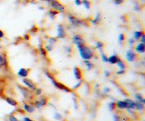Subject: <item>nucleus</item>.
<instances>
[{"mask_svg": "<svg viewBox=\"0 0 145 121\" xmlns=\"http://www.w3.org/2000/svg\"><path fill=\"white\" fill-rule=\"evenodd\" d=\"M22 81H23V83L24 84H25L27 87L29 88H31V89H32V90H35V89H36V86H35V84H34L33 81H31L30 79L23 78V79Z\"/></svg>", "mask_w": 145, "mask_h": 121, "instance_id": "nucleus-7", "label": "nucleus"}, {"mask_svg": "<svg viewBox=\"0 0 145 121\" xmlns=\"http://www.w3.org/2000/svg\"><path fill=\"white\" fill-rule=\"evenodd\" d=\"M84 64L85 65H86V69L88 70H91L93 68V67H94V65L92 64V63L90 60H84Z\"/></svg>", "mask_w": 145, "mask_h": 121, "instance_id": "nucleus-21", "label": "nucleus"}, {"mask_svg": "<svg viewBox=\"0 0 145 121\" xmlns=\"http://www.w3.org/2000/svg\"><path fill=\"white\" fill-rule=\"evenodd\" d=\"M5 101L7 102V103H8L9 104H10L11 106H13V107H15L17 106V102L13 99L12 98H10V97H7V98H6L5 99Z\"/></svg>", "mask_w": 145, "mask_h": 121, "instance_id": "nucleus-15", "label": "nucleus"}, {"mask_svg": "<svg viewBox=\"0 0 145 121\" xmlns=\"http://www.w3.org/2000/svg\"><path fill=\"white\" fill-rule=\"evenodd\" d=\"M110 75V73L109 71H105V72H104V75H105L106 77H108Z\"/></svg>", "mask_w": 145, "mask_h": 121, "instance_id": "nucleus-42", "label": "nucleus"}, {"mask_svg": "<svg viewBox=\"0 0 145 121\" xmlns=\"http://www.w3.org/2000/svg\"><path fill=\"white\" fill-rule=\"evenodd\" d=\"M142 34H143L142 31H136L134 32V39H135L136 41H138V40L140 39Z\"/></svg>", "mask_w": 145, "mask_h": 121, "instance_id": "nucleus-20", "label": "nucleus"}, {"mask_svg": "<svg viewBox=\"0 0 145 121\" xmlns=\"http://www.w3.org/2000/svg\"><path fill=\"white\" fill-rule=\"evenodd\" d=\"M73 44H75L76 46L85 44L84 39H83L78 34H75V35H74V36H73Z\"/></svg>", "mask_w": 145, "mask_h": 121, "instance_id": "nucleus-4", "label": "nucleus"}, {"mask_svg": "<svg viewBox=\"0 0 145 121\" xmlns=\"http://www.w3.org/2000/svg\"><path fill=\"white\" fill-rule=\"evenodd\" d=\"M23 121H33V120H31V119H30V118H28V117H24Z\"/></svg>", "mask_w": 145, "mask_h": 121, "instance_id": "nucleus-44", "label": "nucleus"}, {"mask_svg": "<svg viewBox=\"0 0 145 121\" xmlns=\"http://www.w3.org/2000/svg\"><path fill=\"white\" fill-rule=\"evenodd\" d=\"M55 118L56 119V120H61L62 119V115H61L60 113H58V112H56L55 114Z\"/></svg>", "mask_w": 145, "mask_h": 121, "instance_id": "nucleus-31", "label": "nucleus"}, {"mask_svg": "<svg viewBox=\"0 0 145 121\" xmlns=\"http://www.w3.org/2000/svg\"><path fill=\"white\" fill-rule=\"evenodd\" d=\"M7 65V61L6 57L2 54H0V65L2 67H5Z\"/></svg>", "mask_w": 145, "mask_h": 121, "instance_id": "nucleus-14", "label": "nucleus"}, {"mask_svg": "<svg viewBox=\"0 0 145 121\" xmlns=\"http://www.w3.org/2000/svg\"><path fill=\"white\" fill-rule=\"evenodd\" d=\"M136 99H137V101L138 102H141V103H142V104H144L145 103V100L142 97V96L141 95V94H136Z\"/></svg>", "mask_w": 145, "mask_h": 121, "instance_id": "nucleus-25", "label": "nucleus"}, {"mask_svg": "<svg viewBox=\"0 0 145 121\" xmlns=\"http://www.w3.org/2000/svg\"><path fill=\"white\" fill-rule=\"evenodd\" d=\"M75 1V4L78 6H80L81 5V0H74Z\"/></svg>", "mask_w": 145, "mask_h": 121, "instance_id": "nucleus-37", "label": "nucleus"}, {"mask_svg": "<svg viewBox=\"0 0 145 121\" xmlns=\"http://www.w3.org/2000/svg\"><path fill=\"white\" fill-rule=\"evenodd\" d=\"M47 2H49V4L51 5L53 10L56 11V12H64L65 10V6L60 3L59 1L57 0H45Z\"/></svg>", "mask_w": 145, "mask_h": 121, "instance_id": "nucleus-2", "label": "nucleus"}, {"mask_svg": "<svg viewBox=\"0 0 145 121\" xmlns=\"http://www.w3.org/2000/svg\"><path fill=\"white\" fill-rule=\"evenodd\" d=\"M119 60H120V58L116 54H112L111 56H110L109 57H108V62L110 64H112V65L116 64Z\"/></svg>", "mask_w": 145, "mask_h": 121, "instance_id": "nucleus-10", "label": "nucleus"}, {"mask_svg": "<svg viewBox=\"0 0 145 121\" xmlns=\"http://www.w3.org/2000/svg\"><path fill=\"white\" fill-rule=\"evenodd\" d=\"M101 57H102V59L103 62H104V63H107V62H108V57H107V56H106L104 54L102 53Z\"/></svg>", "mask_w": 145, "mask_h": 121, "instance_id": "nucleus-33", "label": "nucleus"}, {"mask_svg": "<svg viewBox=\"0 0 145 121\" xmlns=\"http://www.w3.org/2000/svg\"><path fill=\"white\" fill-rule=\"evenodd\" d=\"M115 106H116V104H115V102H110V103L108 104V107H109V110H110V111L113 110L115 108Z\"/></svg>", "mask_w": 145, "mask_h": 121, "instance_id": "nucleus-27", "label": "nucleus"}, {"mask_svg": "<svg viewBox=\"0 0 145 121\" xmlns=\"http://www.w3.org/2000/svg\"><path fill=\"white\" fill-rule=\"evenodd\" d=\"M140 40H141V43L145 44V35L144 33H143L142 35H141V38H140Z\"/></svg>", "mask_w": 145, "mask_h": 121, "instance_id": "nucleus-34", "label": "nucleus"}, {"mask_svg": "<svg viewBox=\"0 0 145 121\" xmlns=\"http://www.w3.org/2000/svg\"><path fill=\"white\" fill-rule=\"evenodd\" d=\"M9 121H18V120L14 116V115H10L9 117Z\"/></svg>", "mask_w": 145, "mask_h": 121, "instance_id": "nucleus-36", "label": "nucleus"}, {"mask_svg": "<svg viewBox=\"0 0 145 121\" xmlns=\"http://www.w3.org/2000/svg\"><path fill=\"white\" fill-rule=\"evenodd\" d=\"M135 51L136 52L139 54L144 53L145 52V44L140 43V44H136V46L135 47Z\"/></svg>", "mask_w": 145, "mask_h": 121, "instance_id": "nucleus-11", "label": "nucleus"}, {"mask_svg": "<svg viewBox=\"0 0 145 121\" xmlns=\"http://www.w3.org/2000/svg\"><path fill=\"white\" fill-rule=\"evenodd\" d=\"M3 37H4V32L2 30H0V39H2Z\"/></svg>", "mask_w": 145, "mask_h": 121, "instance_id": "nucleus-40", "label": "nucleus"}, {"mask_svg": "<svg viewBox=\"0 0 145 121\" xmlns=\"http://www.w3.org/2000/svg\"><path fill=\"white\" fill-rule=\"evenodd\" d=\"M117 108L121 110H124V109H128V104L126 101H118L116 104Z\"/></svg>", "mask_w": 145, "mask_h": 121, "instance_id": "nucleus-13", "label": "nucleus"}, {"mask_svg": "<svg viewBox=\"0 0 145 121\" xmlns=\"http://www.w3.org/2000/svg\"><path fill=\"white\" fill-rule=\"evenodd\" d=\"M81 83V81H79V82L77 83V85H76V86H75L73 87V88H74V89H75V88H77L78 87V86H80Z\"/></svg>", "mask_w": 145, "mask_h": 121, "instance_id": "nucleus-43", "label": "nucleus"}, {"mask_svg": "<svg viewBox=\"0 0 145 121\" xmlns=\"http://www.w3.org/2000/svg\"><path fill=\"white\" fill-rule=\"evenodd\" d=\"M100 20H101L100 15H99V13H97V15L95 16L94 19L91 20V23H92L93 25H97L100 22Z\"/></svg>", "mask_w": 145, "mask_h": 121, "instance_id": "nucleus-18", "label": "nucleus"}, {"mask_svg": "<svg viewBox=\"0 0 145 121\" xmlns=\"http://www.w3.org/2000/svg\"><path fill=\"white\" fill-rule=\"evenodd\" d=\"M47 99L46 98H44V97H42L41 99H39L38 101L37 102H36L34 104H35V106L36 108H42V107L45 106L46 104H47Z\"/></svg>", "mask_w": 145, "mask_h": 121, "instance_id": "nucleus-8", "label": "nucleus"}, {"mask_svg": "<svg viewBox=\"0 0 145 121\" xmlns=\"http://www.w3.org/2000/svg\"><path fill=\"white\" fill-rule=\"evenodd\" d=\"M103 47H104V44L101 41H97L96 43V48L98 49L102 53V50H103Z\"/></svg>", "mask_w": 145, "mask_h": 121, "instance_id": "nucleus-24", "label": "nucleus"}, {"mask_svg": "<svg viewBox=\"0 0 145 121\" xmlns=\"http://www.w3.org/2000/svg\"><path fill=\"white\" fill-rule=\"evenodd\" d=\"M124 72H125V70H120L119 71H117V73H116V74H117V75H122V74H123V73H124Z\"/></svg>", "mask_w": 145, "mask_h": 121, "instance_id": "nucleus-39", "label": "nucleus"}, {"mask_svg": "<svg viewBox=\"0 0 145 121\" xmlns=\"http://www.w3.org/2000/svg\"><path fill=\"white\" fill-rule=\"evenodd\" d=\"M116 64H117V65L118 66V68H120V70H125V69H126V64H125V63L123 61H122V60L120 59Z\"/></svg>", "mask_w": 145, "mask_h": 121, "instance_id": "nucleus-22", "label": "nucleus"}, {"mask_svg": "<svg viewBox=\"0 0 145 121\" xmlns=\"http://www.w3.org/2000/svg\"><path fill=\"white\" fill-rule=\"evenodd\" d=\"M52 49H53V46L51 45V44H48L47 45L46 47H45V50L47 51V52H50L52 50Z\"/></svg>", "mask_w": 145, "mask_h": 121, "instance_id": "nucleus-30", "label": "nucleus"}, {"mask_svg": "<svg viewBox=\"0 0 145 121\" xmlns=\"http://www.w3.org/2000/svg\"><path fill=\"white\" fill-rule=\"evenodd\" d=\"M2 68V66H1V65H0V68Z\"/></svg>", "mask_w": 145, "mask_h": 121, "instance_id": "nucleus-46", "label": "nucleus"}, {"mask_svg": "<svg viewBox=\"0 0 145 121\" xmlns=\"http://www.w3.org/2000/svg\"><path fill=\"white\" fill-rule=\"evenodd\" d=\"M123 2V0H114V3H115V5H121Z\"/></svg>", "mask_w": 145, "mask_h": 121, "instance_id": "nucleus-35", "label": "nucleus"}, {"mask_svg": "<svg viewBox=\"0 0 145 121\" xmlns=\"http://www.w3.org/2000/svg\"><path fill=\"white\" fill-rule=\"evenodd\" d=\"M36 94H37L38 95L41 94V93H42V89H40V88H38V89H36Z\"/></svg>", "mask_w": 145, "mask_h": 121, "instance_id": "nucleus-41", "label": "nucleus"}, {"mask_svg": "<svg viewBox=\"0 0 145 121\" xmlns=\"http://www.w3.org/2000/svg\"><path fill=\"white\" fill-rule=\"evenodd\" d=\"M81 4L84 5V7L86 10H90V8H91V2H90L89 0H82Z\"/></svg>", "mask_w": 145, "mask_h": 121, "instance_id": "nucleus-17", "label": "nucleus"}, {"mask_svg": "<svg viewBox=\"0 0 145 121\" xmlns=\"http://www.w3.org/2000/svg\"><path fill=\"white\" fill-rule=\"evenodd\" d=\"M104 91L105 92H109L110 90V88H108V87H106V88H104Z\"/></svg>", "mask_w": 145, "mask_h": 121, "instance_id": "nucleus-45", "label": "nucleus"}, {"mask_svg": "<svg viewBox=\"0 0 145 121\" xmlns=\"http://www.w3.org/2000/svg\"><path fill=\"white\" fill-rule=\"evenodd\" d=\"M73 74H74V76L77 80H80L82 78L81 71L80 68L78 67H77V66L73 68Z\"/></svg>", "mask_w": 145, "mask_h": 121, "instance_id": "nucleus-12", "label": "nucleus"}, {"mask_svg": "<svg viewBox=\"0 0 145 121\" xmlns=\"http://www.w3.org/2000/svg\"><path fill=\"white\" fill-rule=\"evenodd\" d=\"M135 108L138 110H142L144 109V104L137 101L135 102Z\"/></svg>", "mask_w": 145, "mask_h": 121, "instance_id": "nucleus-23", "label": "nucleus"}, {"mask_svg": "<svg viewBox=\"0 0 145 121\" xmlns=\"http://www.w3.org/2000/svg\"><path fill=\"white\" fill-rule=\"evenodd\" d=\"M125 40V35L124 34H120L118 35V41L120 42H123Z\"/></svg>", "mask_w": 145, "mask_h": 121, "instance_id": "nucleus-28", "label": "nucleus"}, {"mask_svg": "<svg viewBox=\"0 0 145 121\" xmlns=\"http://www.w3.org/2000/svg\"><path fill=\"white\" fill-rule=\"evenodd\" d=\"M128 42H129V44L130 45H133L134 44V39H128Z\"/></svg>", "mask_w": 145, "mask_h": 121, "instance_id": "nucleus-38", "label": "nucleus"}, {"mask_svg": "<svg viewBox=\"0 0 145 121\" xmlns=\"http://www.w3.org/2000/svg\"><path fill=\"white\" fill-rule=\"evenodd\" d=\"M66 36V32L62 25H57V36L58 39H64Z\"/></svg>", "mask_w": 145, "mask_h": 121, "instance_id": "nucleus-5", "label": "nucleus"}, {"mask_svg": "<svg viewBox=\"0 0 145 121\" xmlns=\"http://www.w3.org/2000/svg\"><path fill=\"white\" fill-rule=\"evenodd\" d=\"M57 41V39H55V38H50L49 39V44H51L52 45L53 44H55Z\"/></svg>", "mask_w": 145, "mask_h": 121, "instance_id": "nucleus-32", "label": "nucleus"}, {"mask_svg": "<svg viewBox=\"0 0 145 121\" xmlns=\"http://www.w3.org/2000/svg\"><path fill=\"white\" fill-rule=\"evenodd\" d=\"M126 102L127 104H128V109H134V108H135V102H134L133 100L127 99Z\"/></svg>", "mask_w": 145, "mask_h": 121, "instance_id": "nucleus-16", "label": "nucleus"}, {"mask_svg": "<svg viewBox=\"0 0 145 121\" xmlns=\"http://www.w3.org/2000/svg\"><path fill=\"white\" fill-rule=\"evenodd\" d=\"M81 57L84 60H91L94 57V52L89 47L85 45V44L77 46Z\"/></svg>", "mask_w": 145, "mask_h": 121, "instance_id": "nucleus-1", "label": "nucleus"}, {"mask_svg": "<svg viewBox=\"0 0 145 121\" xmlns=\"http://www.w3.org/2000/svg\"><path fill=\"white\" fill-rule=\"evenodd\" d=\"M39 51H40V53H41V54H42V56H44V57H46V56H47V51H46L44 49L41 47V48L39 49Z\"/></svg>", "mask_w": 145, "mask_h": 121, "instance_id": "nucleus-29", "label": "nucleus"}, {"mask_svg": "<svg viewBox=\"0 0 145 121\" xmlns=\"http://www.w3.org/2000/svg\"><path fill=\"white\" fill-rule=\"evenodd\" d=\"M57 14V12L56 11H55V10H50L49 11V17L51 18V19H54L55 18V17L56 16V15Z\"/></svg>", "mask_w": 145, "mask_h": 121, "instance_id": "nucleus-26", "label": "nucleus"}, {"mask_svg": "<svg viewBox=\"0 0 145 121\" xmlns=\"http://www.w3.org/2000/svg\"><path fill=\"white\" fill-rule=\"evenodd\" d=\"M126 57L127 60L130 63H132L135 60V58H136V54L135 52L131 50V49H129L126 52Z\"/></svg>", "mask_w": 145, "mask_h": 121, "instance_id": "nucleus-6", "label": "nucleus"}, {"mask_svg": "<svg viewBox=\"0 0 145 121\" xmlns=\"http://www.w3.org/2000/svg\"><path fill=\"white\" fill-rule=\"evenodd\" d=\"M68 20L71 23V25L75 26H75H79V25L82 24V21L80 19H78V18H76L75 16L72 15V14H69L68 15Z\"/></svg>", "mask_w": 145, "mask_h": 121, "instance_id": "nucleus-3", "label": "nucleus"}, {"mask_svg": "<svg viewBox=\"0 0 145 121\" xmlns=\"http://www.w3.org/2000/svg\"><path fill=\"white\" fill-rule=\"evenodd\" d=\"M28 73H29V70L26 68H20L18 72V75L19 77L21 78H26L28 76Z\"/></svg>", "mask_w": 145, "mask_h": 121, "instance_id": "nucleus-9", "label": "nucleus"}, {"mask_svg": "<svg viewBox=\"0 0 145 121\" xmlns=\"http://www.w3.org/2000/svg\"><path fill=\"white\" fill-rule=\"evenodd\" d=\"M24 110L27 112H29V113H32L34 111V107H33L31 105H28V104H24L23 105Z\"/></svg>", "mask_w": 145, "mask_h": 121, "instance_id": "nucleus-19", "label": "nucleus"}]
</instances>
